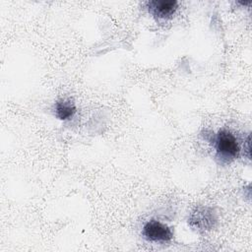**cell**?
<instances>
[{"label":"cell","instance_id":"obj_1","mask_svg":"<svg viewBox=\"0 0 252 252\" xmlns=\"http://www.w3.org/2000/svg\"><path fill=\"white\" fill-rule=\"evenodd\" d=\"M216 150L220 158L229 161L237 158L239 154V146L233 134L227 130H220L216 137Z\"/></svg>","mask_w":252,"mask_h":252},{"label":"cell","instance_id":"obj_2","mask_svg":"<svg viewBox=\"0 0 252 252\" xmlns=\"http://www.w3.org/2000/svg\"><path fill=\"white\" fill-rule=\"evenodd\" d=\"M218 221L217 214L210 207L196 208L188 219L189 225L198 231H206L215 227Z\"/></svg>","mask_w":252,"mask_h":252},{"label":"cell","instance_id":"obj_3","mask_svg":"<svg viewBox=\"0 0 252 252\" xmlns=\"http://www.w3.org/2000/svg\"><path fill=\"white\" fill-rule=\"evenodd\" d=\"M144 237L153 242H165L169 241L172 236V230L166 224H163L158 220H150L143 227Z\"/></svg>","mask_w":252,"mask_h":252},{"label":"cell","instance_id":"obj_4","mask_svg":"<svg viewBox=\"0 0 252 252\" xmlns=\"http://www.w3.org/2000/svg\"><path fill=\"white\" fill-rule=\"evenodd\" d=\"M177 1L154 0L148 3L150 13L158 19H170L177 9Z\"/></svg>","mask_w":252,"mask_h":252},{"label":"cell","instance_id":"obj_5","mask_svg":"<svg viewBox=\"0 0 252 252\" xmlns=\"http://www.w3.org/2000/svg\"><path fill=\"white\" fill-rule=\"evenodd\" d=\"M75 112L76 106L71 99H60L55 103V115L61 120L71 118Z\"/></svg>","mask_w":252,"mask_h":252}]
</instances>
